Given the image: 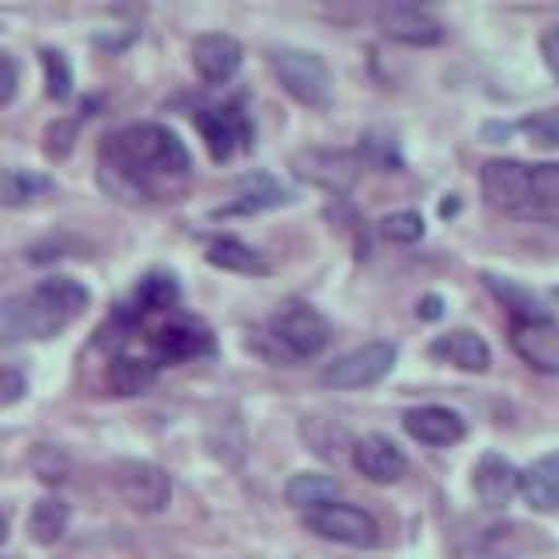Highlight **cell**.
Returning <instances> with one entry per match:
<instances>
[{"label": "cell", "mask_w": 559, "mask_h": 559, "mask_svg": "<svg viewBox=\"0 0 559 559\" xmlns=\"http://www.w3.org/2000/svg\"><path fill=\"white\" fill-rule=\"evenodd\" d=\"M354 465L360 476L371 483H395V479H402V472H406V454L399 451L392 437L367 433L354 448Z\"/></svg>", "instance_id": "cell-15"}, {"label": "cell", "mask_w": 559, "mask_h": 559, "mask_svg": "<svg viewBox=\"0 0 559 559\" xmlns=\"http://www.w3.org/2000/svg\"><path fill=\"white\" fill-rule=\"evenodd\" d=\"M105 165L122 171L136 189H151L154 179H179L192 168L186 144L162 122H130L105 144Z\"/></svg>", "instance_id": "cell-1"}, {"label": "cell", "mask_w": 559, "mask_h": 559, "mask_svg": "<svg viewBox=\"0 0 559 559\" xmlns=\"http://www.w3.org/2000/svg\"><path fill=\"white\" fill-rule=\"evenodd\" d=\"M32 468H35V476H39L43 483L57 486V483L67 479L70 462H67V454H63L60 448H52V444H35V451H32Z\"/></svg>", "instance_id": "cell-32"}, {"label": "cell", "mask_w": 559, "mask_h": 559, "mask_svg": "<svg viewBox=\"0 0 559 559\" xmlns=\"http://www.w3.org/2000/svg\"><path fill=\"white\" fill-rule=\"evenodd\" d=\"M378 231L384 241H395V245H409V241H419L424 238V217L416 214V210H399V214H389Z\"/></svg>", "instance_id": "cell-30"}, {"label": "cell", "mask_w": 559, "mask_h": 559, "mask_svg": "<svg viewBox=\"0 0 559 559\" xmlns=\"http://www.w3.org/2000/svg\"><path fill=\"white\" fill-rule=\"evenodd\" d=\"M392 367H395V346L374 340L357 346L354 354L340 357L336 364H329L322 371V384H329V389H367V384H378Z\"/></svg>", "instance_id": "cell-7"}, {"label": "cell", "mask_w": 559, "mask_h": 559, "mask_svg": "<svg viewBox=\"0 0 559 559\" xmlns=\"http://www.w3.org/2000/svg\"><path fill=\"white\" fill-rule=\"evenodd\" d=\"M206 259L214 262L221 270H231V273H245V276H266L273 266L262 252H255L252 245H245L241 238H231V235H217L210 238L206 245Z\"/></svg>", "instance_id": "cell-21"}, {"label": "cell", "mask_w": 559, "mask_h": 559, "mask_svg": "<svg viewBox=\"0 0 559 559\" xmlns=\"http://www.w3.org/2000/svg\"><path fill=\"white\" fill-rule=\"evenodd\" d=\"M287 200H290V192L280 186L273 175H249V179H241L238 197L227 203L224 210H217V217H227V214H259V210L284 206Z\"/></svg>", "instance_id": "cell-20"}, {"label": "cell", "mask_w": 559, "mask_h": 559, "mask_svg": "<svg viewBox=\"0 0 559 559\" xmlns=\"http://www.w3.org/2000/svg\"><path fill=\"white\" fill-rule=\"evenodd\" d=\"M133 305L140 308V314L147 311H168L179 305V284L168 273H151L140 280V287L133 294Z\"/></svg>", "instance_id": "cell-24"}, {"label": "cell", "mask_w": 559, "mask_h": 559, "mask_svg": "<svg viewBox=\"0 0 559 559\" xmlns=\"http://www.w3.org/2000/svg\"><path fill=\"white\" fill-rule=\"evenodd\" d=\"M542 57H546L549 74L559 81V25H556V28H549L546 35H542Z\"/></svg>", "instance_id": "cell-35"}, {"label": "cell", "mask_w": 559, "mask_h": 559, "mask_svg": "<svg viewBox=\"0 0 559 559\" xmlns=\"http://www.w3.org/2000/svg\"><path fill=\"white\" fill-rule=\"evenodd\" d=\"M294 175L308 186H319L329 192H346L357 182L360 162L346 151H325V147H305L290 162Z\"/></svg>", "instance_id": "cell-8"}, {"label": "cell", "mask_w": 559, "mask_h": 559, "mask_svg": "<svg viewBox=\"0 0 559 559\" xmlns=\"http://www.w3.org/2000/svg\"><path fill=\"white\" fill-rule=\"evenodd\" d=\"M378 25L392 43H402V46H437L444 39V28L437 17H430L419 8H406V4L381 11Z\"/></svg>", "instance_id": "cell-16"}, {"label": "cell", "mask_w": 559, "mask_h": 559, "mask_svg": "<svg viewBox=\"0 0 559 559\" xmlns=\"http://www.w3.org/2000/svg\"><path fill=\"white\" fill-rule=\"evenodd\" d=\"M528 197L535 206H556L559 203V165H528Z\"/></svg>", "instance_id": "cell-29"}, {"label": "cell", "mask_w": 559, "mask_h": 559, "mask_svg": "<svg viewBox=\"0 0 559 559\" xmlns=\"http://www.w3.org/2000/svg\"><path fill=\"white\" fill-rule=\"evenodd\" d=\"M402 427L419 444H430V448H448V444H459L465 437V419L454 413V409H444V406H419V409H409L402 416Z\"/></svg>", "instance_id": "cell-14"}, {"label": "cell", "mask_w": 559, "mask_h": 559, "mask_svg": "<svg viewBox=\"0 0 559 559\" xmlns=\"http://www.w3.org/2000/svg\"><path fill=\"white\" fill-rule=\"evenodd\" d=\"M241 43L235 35H224V32H210V35H200L197 43H192V67H197V74L206 81V84H224L231 81L238 70H241Z\"/></svg>", "instance_id": "cell-12"}, {"label": "cell", "mask_w": 559, "mask_h": 559, "mask_svg": "<svg viewBox=\"0 0 559 559\" xmlns=\"http://www.w3.org/2000/svg\"><path fill=\"white\" fill-rule=\"evenodd\" d=\"M479 186H483V197L500 210H521L532 203L528 165L511 162V157H493V162H486L479 171Z\"/></svg>", "instance_id": "cell-11"}, {"label": "cell", "mask_w": 559, "mask_h": 559, "mask_svg": "<svg viewBox=\"0 0 559 559\" xmlns=\"http://www.w3.org/2000/svg\"><path fill=\"white\" fill-rule=\"evenodd\" d=\"M441 314H444V305H441V297H424V301H419V319H441Z\"/></svg>", "instance_id": "cell-37"}, {"label": "cell", "mask_w": 559, "mask_h": 559, "mask_svg": "<svg viewBox=\"0 0 559 559\" xmlns=\"http://www.w3.org/2000/svg\"><path fill=\"white\" fill-rule=\"evenodd\" d=\"M112 486L122 497V503L133 507L136 514H162L171 503V479L165 468L151 462L122 459L112 468Z\"/></svg>", "instance_id": "cell-4"}, {"label": "cell", "mask_w": 559, "mask_h": 559, "mask_svg": "<svg viewBox=\"0 0 559 559\" xmlns=\"http://www.w3.org/2000/svg\"><path fill=\"white\" fill-rule=\"evenodd\" d=\"M430 354L437 360H444L451 367H459V371H468V374H483L489 367V346L483 336H476V332L468 329H454L448 332V336H437Z\"/></svg>", "instance_id": "cell-18"}, {"label": "cell", "mask_w": 559, "mask_h": 559, "mask_svg": "<svg viewBox=\"0 0 559 559\" xmlns=\"http://www.w3.org/2000/svg\"><path fill=\"white\" fill-rule=\"evenodd\" d=\"M210 349H214V340H210V332L192 319L168 322L165 329H157V336H154V354L165 364L203 357V354H210Z\"/></svg>", "instance_id": "cell-17"}, {"label": "cell", "mask_w": 559, "mask_h": 559, "mask_svg": "<svg viewBox=\"0 0 559 559\" xmlns=\"http://www.w3.org/2000/svg\"><path fill=\"white\" fill-rule=\"evenodd\" d=\"M305 524L314 535L340 542V546H354V549L378 546V521L354 503H336V500L322 503V507H314V511H308Z\"/></svg>", "instance_id": "cell-5"}, {"label": "cell", "mask_w": 559, "mask_h": 559, "mask_svg": "<svg viewBox=\"0 0 559 559\" xmlns=\"http://www.w3.org/2000/svg\"><path fill=\"white\" fill-rule=\"evenodd\" d=\"M273 336L284 343L294 357H319L332 340V329L322 311L311 305L287 301L273 314Z\"/></svg>", "instance_id": "cell-6"}, {"label": "cell", "mask_w": 559, "mask_h": 559, "mask_svg": "<svg viewBox=\"0 0 559 559\" xmlns=\"http://www.w3.org/2000/svg\"><path fill=\"white\" fill-rule=\"evenodd\" d=\"M8 538V521H4V514H0V542Z\"/></svg>", "instance_id": "cell-39"}, {"label": "cell", "mask_w": 559, "mask_h": 559, "mask_svg": "<svg viewBox=\"0 0 559 559\" xmlns=\"http://www.w3.org/2000/svg\"><path fill=\"white\" fill-rule=\"evenodd\" d=\"M486 284H489V290H493L500 301L507 305V311L514 314V322H524V319H542V305L535 301V297L528 294V290H521V287H514V284H507V280H500V276H486Z\"/></svg>", "instance_id": "cell-28"}, {"label": "cell", "mask_w": 559, "mask_h": 559, "mask_svg": "<svg viewBox=\"0 0 559 559\" xmlns=\"http://www.w3.org/2000/svg\"><path fill=\"white\" fill-rule=\"evenodd\" d=\"M441 214L448 217V214H459V200H448L444 206H441Z\"/></svg>", "instance_id": "cell-38"}, {"label": "cell", "mask_w": 559, "mask_h": 559, "mask_svg": "<svg viewBox=\"0 0 559 559\" xmlns=\"http://www.w3.org/2000/svg\"><path fill=\"white\" fill-rule=\"evenodd\" d=\"M521 130L532 136V144L538 147H559V109L535 112L521 122Z\"/></svg>", "instance_id": "cell-33"}, {"label": "cell", "mask_w": 559, "mask_h": 559, "mask_svg": "<svg viewBox=\"0 0 559 559\" xmlns=\"http://www.w3.org/2000/svg\"><path fill=\"white\" fill-rule=\"evenodd\" d=\"M14 92H17V67L8 52H0V109L14 98Z\"/></svg>", "instance_id": "cell-34"}, {"label": "cell", "mask_w": 559, "mask_h": 559, "mask_svg": "<svg viewBox=\"0 0 559 559\" xmlns=\"http://www.w3.org/2000/svg\"><path fill=\"white\" fill-rule=\"evenodd\" d=\"M514 354L542 374L559 371V322L542 314V319H524L511 325Z\"/></svg>", "instance_id": "cell-9"}, {"label": "cell", "mask_w": 559, "mask_h": 559, "mask_svg": "<svg viewBox=\"0 0 559 559\" xmlns=\"http://www.w3.org/2000/svg\"><path fill=\"white\" fill-rule=\"evenodd\" d=\"M518 493L524 503L538 514H552L559 507V454H546V459L532 462L521 472V486Z\"/></svg>", "instance_id": "cell-19"}, {"label": "cell", "mask_w": 559, "mask_h": 559, "mask_svg": "<svg viewBox=\"0 0 559 559\" xmlns=\"http://www.w3.org/2000/svg\"><path fill=\"white\" fill-rule=\"evenodd\" d=\"M154 381V364L147 360H133V357H116L112 371H109V384L116 389V395H140L147 392Z\"/></svg>", "instance_id": "cell-25"}, {"label": "cell", "mask_w": 559, "mask_h": 559, "mask_svg": "<svg viewBox=\"0 0 559 559\" xmlns=\"http://www.w3.org/2000/svg\"><path fill=\"white\" fill-rule=\"evenodd\" d=\"M43 70H46V92L49 98L63 102L70 95V84H74V74H70V63L63 52L57 49H43Z\"/></svg>", "instance_id": "cell-31"}, {"label": "cell", "mask_w": 559, "mask_h": 559, "mask_svg": "<svg viewBox=\"0 0 559 559\" xmlns=\"http://www.w3.org/2000/svg\"><path fill=\"white\" fill-rule=\"evenodd\" d=\"M22 392H25L22 374H14V371H0V406H4V402L22 399Z\"/></svg>", "instance_id": "cell-36"}, {"label": "cell", "mask_w": 559, "mask_h": 559, "mask_svg": "<svg viewBox=\"0 0 559 559\" xmlns=\"http://www.w3.org/2000/svg\"><path fill=\"white\" fill-rule=\"evenodd\" d=\"M270 60H273L276 78L290 98H297L301 105H311V109H325L332 102V74L319 52L276 46Z\"/></svg>", "instance_id": "cell-3"}, {"label": "cell", "mask_w": 559, "mask_h": 559, "mask_svg": "<svg viewBox=\"0 0 559 559\" xmlns=\"http://www.w3.org/2000/svg\"><path fill=\"white\" fill-rule=\"evenodd\" d=\"M67 521H70V507L60 497H43L28 514V535L35 546H57L67 532Z\"/></svg>", "instance_id": "cell-22"}, {"label": "cell", "mask_w": 559, "mask_h": 559, "mask_svg": "<svg viewBox=\"0 0 559 559\" xmlns=\"http://www.w3.org/2000/svg\"><path fill=\"white\" fill-rule=\"evenodd\" d=\"M336 497H340V483L332 476H322V472H301V476H294L287 483V500L294 507H308V511L332 503Z\"/></svg>", "instance_id": "cell-23"}, {"label": "cell", "mask_w": 559, "mask_h": 559, "mask_svg": "<svg viewBox=\"0 0 559 559\" xmlns=\"http://www.w3.org/2000/svg\"><path fill=\"white\" fill-rule=\"evenodd\" d=\"M49 182L39 179V175H28V171H8L0 165V206H22L28 203L35 192L46 189Z\"/></svg>", "instance_id": "cell-27"}, {"label": "cell", "mask_w": 559, "mask_h": 559, "mask_svg": "<svg viewBox=\"0 0 559 559\" xmlns=\"http://www.w3.org/2000/svg\"><path fill=\"white\" fill-rule=\"evenodd\" d=\"M472 486H476V497L489 511H503L507 503L518 497L521 486V472L503 459V454H483L476 472H472Z\"/></svg>", "instance_id": "cell-13"}, {"label": "cell", "mask_w": 559, "mask_h": 559, "mask_svg": "<svg viewBox=\"0 0 559 559\" xmlns=\"http://www.w3.org/2000/svg\"><path fill=\"white\" fill-rule=\"evenodd\" d=\"M360 157L378 171H399L402 168V151H399L395 136L389 130H367L364 144H360Z\"/></svg>", "instance_id": "cell-26"}, {"label": "cell", "mask_w": 559, "mask_h": 559, "mask_svg": "<svg viewBox=\"0 0 559 559\" xmlns=\"http://www.w3.org/2000/svg\"><path fill=\"white\" fill-rule=\"evenodd\" d=\"M197 127L214 162H231L238 147H245V140H249V119L231 105H206L197 112Z\"/></svg>", "instance_id": "cell-10"}, {"label": "cell", "mask_w": 559, "mask_h": 559, "mask_svg": "<svg viewBox=\"0 0 559 559\" xmlns=\"http://www.w3.org/2000/svg\"><path fill=\"white\" fill-rule=\"evenodd\" d=\"M92 294L81 284V280L70 276H46L39 287L28 290L22 301L11 308L14 314V329L25 332L32 340H52L60 332L81 319Z\"/></svg>", "instance_id": "cell-2"}]
</instances>
